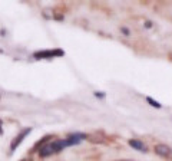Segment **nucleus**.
Segmentation results:
<instances>
[{
  "label": "nucleus",
  "mask_w": 172,
  "mask_h": 161,
  "mask_svg": "<svg viewBox=\"0 0 172 161\" xmlns=\"http://www.w3.org/2000/svg\"><path fill=\"white\" fill-rule=\"evenodd\" d=\"M65 55L63 50L60 49H55V50H42V52H36L33 56L36 59H43V58H53V56H62Z\"/></svg>",
  "instance_id": "obj_3"
},
{
  "label": "nucleus",
  "mask_w": 172,
  "mask_h": 161,
  "mask_svg": "<svg viewBox=\"0 0 172 161\" xmlns=\"http://www.w3.org/2000/svg\"><path fill=\"white\" fill-rule=\"evenodd\" d=\"M95 95H96V96H100V98H103V96H105V94H103V92H95Z\"/></svg>",
  "instance_id": "obj_7"
},
{
  "label": "nucleus",
  "mask_w": 172,
  "mask_h": 161,
  "mask_svg": "<svg viewBox=\"0 0 172 161\" xmlns=\"http://www.w3.org/2000/svg\"><path fill=\"white\" fill-rule=\"evenodd\" d=\"M3 131H1V121H0V134H1Z\"/></svg>",
  "instance_id": "obj_8"
},
{
  "label": "nucleus",
  "mask_w": 172,
  "mask_h": 161,
  "mask_svg": "<svg viewBox=\"0 0 172 161\" xmlns=\"http://www.w3.org/2000/svg\"><path fill=\"white\" fill-rule=\"evenodd\" d=\"M65 147H68V142H66V138L65 140H59V141H53L47 145H44L42 150L39 151V155L40 157H49L52 154H56L59 151H62Z\"/></svg>",
  "instance_id": "obj_1"
},
{
  "label": "nucleus",
  "mask_w": 172,
  "mask_h": 161,
  "mask_svg": "<svg viewBox=\"0 0 172 161\" xmlns=\"http://www.w3.org/2000/svg\"><path fill=\"white\" fill-rule=\"evenodd\" d=\"M129 145L132 148H136L138 151H142V153H146V145L143 142H141L139 140H129Z\"/></svg>",
  "instance_id": "obj_5"
},
{
  "label": "nucleus",
  "mask_w": 172,
  "mask_h": 161,
  "mask_svg": "<svg viewBox=\"0 0 172 161\" xmlns=\"http://www.w3.org/2000/svg\"><path fill=\"white\" fill-rule=\"evenodd\" d=\"M146 101H148V104H151V107H154V108H158V109H159V108H162V105H161L158 101H154L151 96H148V98H146Z\"/></svg>",
  "instance_id": "obj_6"
},
{
  "label": "nucleus",
  "mask_w": 172,
  "mask_h": 161,
  "mask_svg": "<svg viewBox=\"0 0 172 161\" xmlns=\"http://www.w3.org/2000/svg\"><path fill=\"white\" fill-rule=\"evenodd\" d=\"M155 153L164 158H172V148L167 144H156L155 145Z\"/></svg>",
  "instance_id": "obj_2"
},
{
  "label": "nucleus",
  "mask_w": 172,
  "mask_h": 161,
  "mask_svg": "<svg viewBox=\"0 0 172 161\" xmlns=\"http://www.w3.org/2000/svg\"><path fill=\"white\" fill-rule=\"evenodd\" d=\"M121 161H132V160H121Z\"/></svg>",
  "instance_id": "obj_9"
},
{
  "label": "nucleus",
  "mask_w": 172,
  "mask_h": 161,
  "mask_svg": "<svg viewBox=\"0 0 172 161\" xmlns=\"http://www.w3.org/2000/svg\"><path fill=\"white\" fill-rule=\"evenodd\" d=\"M30 131H32V128H25V129H23V131H22V132H20V134H19V135H17L13 141H12V144H10V151H14V150H16V147H17V145L23 141V138H25V137H26Z\"/></svg>",
  "instance_id": "obj_4"
}]
</instances>
